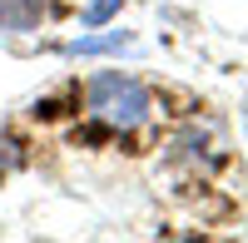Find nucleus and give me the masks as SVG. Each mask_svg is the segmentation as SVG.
Instances as JSON below:
<instances>
[{
	"label": "nucleus",
	"instance_id": "nucleus-4",
	"mask_svg": "<svg viewBox=\"0 0 248 243\" xmlns=\"http://www.w3.org/2000/svg\"><path fill=\"white\" fill-rule=\"evenodd\" d=\"M119 5L124 0H90L85 5V25H109V20L119 15Z\"/></svg>",
	"mask_w": 248,
	"mask_h": 243
},
{
	"label": "nucleus",
	"instance_id": "nucleus-2",
	"mask_svg": "<svg viewBox=\"0 0 248 243\" xmlns=\"http://www.w3.org/2000/svg\"><path fill=\"white\" fill-rule=\"evenodd\" d=\"M45 20V0H0V30L25 35Z\"/></svg>",
	"mask_w": 248,
	"mask_h": 243
},
{
	"label": "nucleus",
	"instance_id": "nucleus-3",
	"mask_svg": "<svg viewBox=\"0 0 248 243\" xmlns=\"http://www.w3.org/2000/svg\"><path fill=\"white\" fill-rule=\"evenodd\" d=\"M129 40L124 35H105V40H75L70 45V55H105V50H124Z\"/></svg>",
	"mask_w": 248,
	"mask_h": 243
},
{
	"label": "nucleus",
	"instance_id": "nucleus-1",
	"mask_svg": "<svg viewBox=\"0 0 248 243\" xmlns=\"http://www.w3.org/2000/svg\"><path fill=\"white\" fill-rule=\"evenodd\" d=\"M85 99H90V114L105 119L109 129H134V124H144L149 109H154V94L144 90L134 75H119V70L94 75L90 90H85Z\"/></svg>",
	"mask_w": 248,
	"mask_h": 243
}]
</instances>
